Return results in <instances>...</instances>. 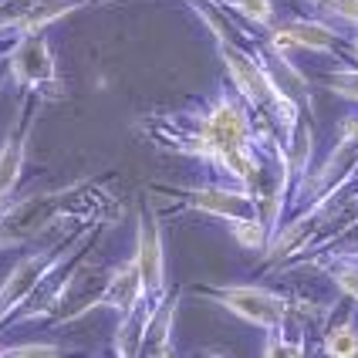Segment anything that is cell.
<instances>
[{
    "mask_svg": "<svg viewBox=\"0 0 358 358\" xmlns=\"http://www.w3.org/2000/svg\"><path fill=\"white\" fill-rule=\"evenodd\" d=\"M85 189V182L75 186H61V189H48V193H34L24 199H7L0 203V250H10L24 240L44 234L58 217L68 213L71 199Z\"/></svg>",
    "mask_w": 358,
    "mask_h": 358,
    "instance_id": "obj_1",
    "label": "cell"
},
{
    "mask_svg": "<svg viewBox=\"0 0 358 358\" xmlns=\"http://www.w3.org/2000/svg\"><path fill=\"white\" fill-rule=\"evenodd\" d=\"M196 294L227 308L230 315H237L240 321L260 331H280L291 324V301L260 284H206L196 287Z\"/></svg>",
    "mask_w": 358,
    "mask_h": 358,
    "instance_id": "obj_2",
    "label": "cell"
},
{
    "mask_svg": "<svg viewBox=\"0 0 358 358\" xmlns=\"http://www.w3.org/2000/svg\"><path fill=\"white\" fill-rule=\"evenodd\" d=\"M10 81L24 88V92H34L41 99H58L61 92V75H58V58H55V48L44 31H31V34H17L10 41V51L3 61Z\"/></svg>",
    "mask_w": 358,
    "mask_h": 358,
    "instance_id": "obj_3",
    "label": "cell"
},
{
    "mask_svg": "<svg viewBox=\"0 0 358 358\" xmlns=\"http://www.w3.org/2000/svg\"><path fill=\"white\" fill-rule=\"evenodd\" d=\"M267 48L271 55L278 58H294L298 51H311V55H331L338 58V44H341V31L335 24L321 17H291L284 24H274L267 31Z\"/></svg>",
    "mask_w": 358,
    "mask_h": 358,
    "instance_id": "obj_4",
    "label": "cell"
},
{
    "mask_svg": "<svg viewBox=\"0 0 358 358\" xmlns=\"http://www.w3.org/2000/svg\"><path fill=\"white\" fill-rule=\"evenodd\" d=\"M189 210L196 213H206V217H220V220H237V217H264L260 213V203L250 189H243L237 182H223V179H213L206 186H186V189H166Z\"/></svg>",
    "mask_w": 358,
    "mask_h": 358,
    "instance_id": "obj_5",
    "label": "cell"
},
{
    "mask_svg": "<svg viewBox=\"0 0 358 358\" xmlns=\"http://www.w3.org/2000/svg\"><path fill=\"white\" fill-rule=\"evenodd\" d=\"M61 250H64V243H51V247H44V250H34V254H27V257H20L14 267H10V274L7 280L0 284V324H7V321L17 315V308H24L27 301L34 298V291H38L44 278L51 274V267L58 264Z\"/></svg>",
    "mask_w": 358,
    "mask_h": 358,
    "instance_id": "obj_6",
    "label": "cell"
},
{
    "mask_svg": "<svg viewBox=\"0 0 358 358\" xmlns=\"http://www.w3.org/2000/svg\"><path fill=\"white\" fill-rule=\"evenodd\" d=\"M41 95L34 92H24L17 108V119L10 125V132L0 142V203H7L10 193L17 189V179L24 173V159H27V142H31V132H34V115H38Z\"/></svg>",
    "mask_w": 358,
    "mask_h": 358,
    "instance_id": "obj_7",
    "label": "cell"
},
{
    "mask_svg": "<svg viewBox=\"0 0 358 358\" xmlns=\"http://www.w3.org/2000/svg\"><path fill=\"white\" fill-rule=\"evenodd\" d=\"M136 260H139V274L145 298L156 301L169 291L166 284V237H162L159 213L142 206L139 210V230H136Z\"/></svg>",
    "mask_w": 358,
    "mask_h": 358,
    "instance_id": "obj_8",
    "label": "cell"
},
{
    "mask_svg": "<svg viewBox=\"0 0 358 358\" xmlns=\"http://www.w3.org/2000/svg\"><path fill=\"white\" fill-rule=\"evenodd\" d=\"M92 0H0V34H31L48 31L55 20L71 10H81Z\"/></svg>",
    "mask_w": 358,
    "mask_h": 358,
    "instance_id": "obj_9",
    "label": "cell"
},
{
    "mask_svg": "<svg viewBox=\"0 0 358 358\" xmlns=\"http://www.w3.org/2000/svg\"><path fill=\"white\" fill-rule=\"evenodd\" d=\"M145 301V287H142V274H139V260L136 254L129 260H119L108 267V278H105V291H101L99 308H108L115 318H129L136 308Z\"/></svg>",
    "mask_w": 358,
    "mask_h": 358,
    "instance_id": "obj_10",
    "label": "cell"
},
{
    "mask_svg": "<svg viewBox=\"0 0 358 358\" xmlns=\"http://www.w3.org/2000/svg\"><path fill=\"white\" fill-rule=\"evenodd\" d=\"M315 267H321L328 274V280H335L338 291H345L348 298L358 301V257L352 250H335V254L321 257Z\"/></svg>",
    "mask_w": 358,
    "mask_h": 358,
    "instance_id": "obj_11",
    "label": "cell"
},
{
    "mask_svg": "<svg viewBox=\"0 0 358 358\" xmlns=\"http://www.w3.org/2000/svg\"><path fill=\"white\" fill-rule=\"evenodd\" d=\"M304 7L311 10V17H321L335 27H358V0H304Z\"/></svg>",
    "mask_w": 358,
    "mask_h": 358,
    "instance_id": "obj_12",
    "label": "cell"
},
{
    "mask_svg": "<svg viewBox=\"0 0 358 358\" xmlns=\"http://www.w3.org/2000/svg\"><path fill=\"white\" fill-rule=\"evenodd\" d=\"M321 338H324V345H321L324 355H341V358L358 355V315L352 311L345 321L331 324L328 335H321Z\"/></svg>",
    "mask_w": 358,
    "mask_h": 358,
    "instance_id": "obj_13",
    "label": "cell"
},
{
    "mask_svg": "<svg viewBox=\"0 0 358 358\" xmlns=\"http://www.w3.org/2000/svg\"><path fill=\"white\" fill-rule=\"evenodd\" d=\"M230 237L237 240L243 250H264L271 243V227L264 217H237L230 220Z\"/></svg>",
    "mask_w": 358,
    "mask_h": 358,
    "instance_id": "obj_14",
    "label": "cell"
},
{
    "mask_svg": "<svg viewBox=\"0 0 358 358\" xmlns=\"http://www.w3.org/2000/svg\"><path fill=\"white\" fill-rule=\"evenodd\" d=\"M223 3V10H234L237 17H243L247 24H254L260 31H271L274 27V0H217Z\"/></svg>",
    "mask_w": 358,
    "mask_h": 358,
    "instance_id": "obj_15",
    "label": "cell"
},
{
    "mask_svg": "<svg viewBox=\"0 0 358 358\" xmlns=\"http://www.w3.org/2000/svg\"><path fill=\"white\" fill-rule=\"evenodd\" d=\"M321 81H324V88L335 92L338 99L355 101L358 105V68H331Z\"/></svg>",
    "mask_w": 358,
    "mask_h": 358,
    "instance_id": "obj_16",
    "label": "cell"
},
{
    "mask_svg": "<svg viewBox=\"0 0 358 358\" xmlns=\"http://www.w3.org/2000/svg\"><path fill=\"white\" fill-rule=\"evenodd\" d=\"M3 355H61L58 345H48V341H38V345H10V348H3Z\"/></svg>",
    "mask_w": 358,
    "mask_h": 358,
    "instance_id": "obj_17",
    "label": "cell"
},
{
    "mask_svg": "<svg viewBox=\"0 0 358 358\" xmlns=\"http://www.w3.org/2000/svg\"><path fill=\"white\" fill-rule=\"evenodd\" d=\"M0 355H3V348H0Z\"/></svg>",
    "mask_w": 358,
    "mask_h": 358,
    "instance_id": "obj_18",
    "label": "cell"
}]
</instances>
